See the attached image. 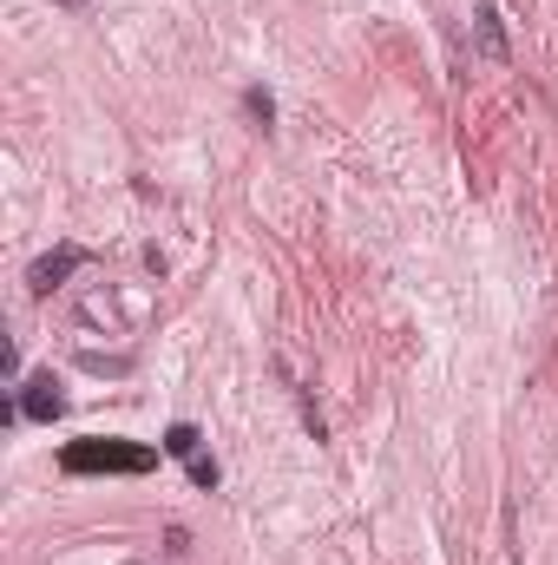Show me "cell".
I'll list each match as a JSON object with an SVG mask.
<instances>
[{"mask_svg": "<svg viewBox=\"0 0 558 565\" xmlns=\"http://www.w3.org/2000/svg\"><path fill=\"white\" fill-rule=\"evenodd\" d=\"M60 7H86V0H60Z\"/></svg>", "mask_w": 558, "mask_h": 565, "instance_id": "obj_8", "label": "cell"}, {"mask_svg": "<svg viewBox=\"0 0 558 565\" xmlns=\"http://www.w3.org/2000/svg\"><path fill=\"white\" fill-rule=\"evenodd\" d=\"M164 454H178V460H197V454H204V434H197L191 422H178L171 434H164Z\"/></svg>", "mask_w": 558, "mask_h": 565, "instance_id": "obj_5", "label": "cell"}, {"mask_svg": "<svg viewBox=\"0 0 558 565\" xmlns=\"http://www.w3.org/2000/svg\"><path fill=\"white\" fill-rule=\"evenodd\" d=\"M473 40H480V53H486V60H500V66L513 60V46H506V26H500V7H493V0H480V13H473Z\"/></svg>", "mask_w": 558, "mask_h": 565, "instance_id": "obj_4", "label": "cell"}, {"mask_svg": "<svg viewBox=\"0 0 558 565\" xmlns=\"http://www.w3.org/2000/svg\"><path fill=\"white\" fill-rule=\"evenodd\" d=\"M60 467H66V473H151L158 454L139 447V440H106V434H93V440H66V447H60Z\"/></svg>", "mask_w": 558, "mask_h": 565, "instance_id": "obj_1", "label": "cell"}, {"mask_svg": "<svg viewBox=\"0 0 558 565\" xmlns=\"http://www.w3.org/2000/svg\"><path fill=\"white\" fill-rule=\"evenodd\" d=\"M184 467H191V487H204V493L217 487V460H211V454H197V460H184Z\"/></svg>", "mask_w": 558, "mask_h": 565, "instance_id": "obj_7", "label": "cell"}, {"mask_svg": "<svg viewBox=\"0 0 558 565\" xmlns=\"http://www.w3.org/2000/svg\"><path fill=\"white\" fill-rule=\"evenodd\" d=\"M13 415H20V422L53 427L60 415H66V395H60V382H53V375H26V382H20V402H13Z\"/></svg>", "mask_w": 558, "mask_h": 565, "instance_id": "obj_2", "label": "cell"}, {"mask_svg": "<svg viewBox=\"0 0 558 565\" xmlns=\"http://www.w3.org/2000/svg\"><path fill=\"white\" fill-rule=\"evenodd\" d=\"M79 264H86V250H79V244H66V250H53V257H40V264L26 270V282H33V296H53L60 282H66L73 270H79Z\"/></svg>", "mask_w": 558, "mask_h": 565, "instance_id": "obj_3", "label": "cell"}, {"mask_svg": "<svg viewBox=\"0 0 558 565\" xmlns=\"http://www.w3.org/2000/svg\"><path fill=\"white\" fill-rule=\"evenodd\" d=\"M244 106H250V119H257V126L270 132V119H277V99H270L264 86H250V93H244Z\"/></svg>", "mask_w": 558, "mask_h": 565, "instance_id": "obj_6", "label": "cell"}]
</instances>
